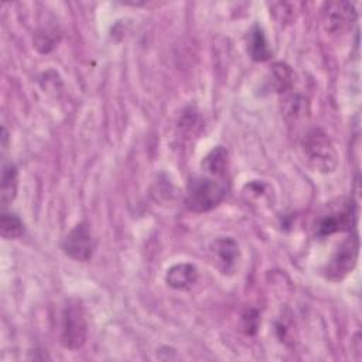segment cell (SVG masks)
Segmentation results:
<instances>
[{
  "label": "cell",
  "instance_id": "1",
  "mask_svg": "<svg viewBox=\"0 0 362 362\" xmlns=\"http://www.w3.org/2000/svg\"><path fill=\"white\" fill-rule=\"evenodd\" d=\"M229 184L226 177H216L202 173L188 181L185 191V206L195 214L208 212L216 208L226 197Z\"/></svg>",
  "mask_w": 362,
  "mask_h": 362
},
{
  "label": "cell",
  "instance_id": "2",
  "mask_svg": "<svg viewBox=\"0 0 362 362\" xmlns=\"http://www.w3.org/2000/svg\"><path fill=\"white\" fill-rule=\"evenodd\" d=\"M301 151L305 163L320 173H331L337 168L338 156L327 133L318 127L308 129L301 139Z\"/></svg>",
  "mask_w": 362,
  "mask_h": 362
},
{
  "label": "cell",
  "instance_id": "3",
  "mask_svg": "<svg viewBox=\"0 0 362 362\" xmlns=\"http://www.w3.org/2000/svg\"><path fill=\"white\" fill-rule=\"evenodd\" d=\"M88 335V321L82 303L69 300L61 317V342L68 349L81 348Z\"/></svg>",
  "mask_w": 362,
  "mask_h": 362
},
{
  "label": "cell",
  "instance_id": "4",
  "mask_svg": "<svg viewBox=\"0 0 362 362\" xmlns=\"http://www.w3.org/2000/svg\"><path fill=\"white\" fill-rule=\"evenodd\" d=\"M359 255V239L356 235L348 236L342 240L331 256L324 269V274L331 281L345 279L355 267Z\"/></svg>",
  "mask_w": 362,
  "mask_h": 362
},
{
  "label": "cell",
  "instance_id": "5",
  "mask_svg": "<svg viewBox=\"0 0 362 362\" xmlns=\"http://www.w3.org/2000/svg\"><path fill=\"white\" fill-rule=\"evenodd\" d=\"M96 247L95 238L86 222L76 223L64 238L62 249L66 256L78 262H86L92 257Z\"/></svg>",
  "mask_w": 362,
  "mask_h": 362
},
{
  "label": "cell",
  "instance_id": "6",
  "mask_svg": "<svg viewBox=\"0 0 362 362\" xmlns=\"http://www.w3.org/2000/svg\"><path fill=\"white\" fill-rule=\"evenodd\" d=\"M322 24L332 34H344L356 20L355 6L349 1H327L322 4Z\"/></svg>",
  "mask_w": 362,
  "mask_h": 362
},
{
  "label": "cell",
  "instance_id": "7",
  "mask_svg": "<svg viewBox=\"0 0 362 362\" xmlns=\"http://www.w3.org/2000/svg\"><path fill=\"white\" fill-rule=\"evenodd\" d=\"M212 263L222 273H229L235 269L239 259V246L232 238H218L209 246Z\"/></svg>",
  "mask_w": 362,
  "mask_h": 362
},
{
  "label": "cell",
  "instance_id": "8",
  "mask_svg": "<svg viewBox=\"0 0 362 362\" xmlns=\"http://www.w3.org/2000/svg\"><path fill=\"white\" fill-rule=\"evenodd\" d=\"M198 280V270L191 263H178L170 267L165 273V281L175 290H185Z\"/></svg>",
  "mask_w": 362,
  "mask_h": 362
},
{
  "label": "cell",
  "instance_id": "9",
  "mask_svg": "<svg viewBox=\"0 0 362 362\" xmlns=\"http://www.w3.org/2000/svg\"><path fill=\"white\" fill-rule=\"evenodd\" d=\"M352 216H354V214H352L351 206H348L339 212H334V214L324 216L317 225L318 236H327V235H331L335 232H342V230L351 229Z\"/></svg>",
  "mask_w": 362,
  "mask_h": 362
},
{
  "label": "cell",
  "instance_id": "10",
  "mask_svg": "<svg viewBox=\"0 0 362 362\" xmlns=\"http://www.w3.org/2000/svg\"><path fill=\"white\" fill-rule=\"evenodd\" d=\"M18 189V171L16 165L10 161H4L1 167V181H0V201L3 206L11 204L17 195Z\"/></svg>",
  "mask_w": 362,
  "mask_h": 362
},
{
  "label": "cell",
  "instance_id": "11",
  "mask_svg": "<svg viewBox=\"0 0 362 362\" xmlns=\"http://www.w3.org/2000/svg\"><path fill=\"white\" fill-rule=\"evenodd\" d=\"M247 51H249V55L252 57V59H255L257 62H264V61L270 59V57L273 55L272 48L269 47V42L266 40L264 31L257 24H255L252 27V30L249 31Z\"/></svg>",
  "mask_w": 362,
  "mask_h": 362
},
{
  "label": "cell",
  "instance_id": "12",
  "mask_svg": "<svg viewBox=\"0 0 362 362\" xmlns=\"http://www.w3.org/2000/svg\"><path fill=\"white\" fill-rule=\"evenodd\" d=\"M202 173L216 177H226L228 173V151L225 147H214L201 163Z\"/></svg>",
  "mask_w": 362,
  "mask_h": 362
},
{
  "label": "cell",
  "instance_id": "13",
  "mask_svg": "<svg viewBox=\"0 0 362 362\" xmlns=\"http://www.w3.org/2000/svg\"><path fill=\"white\" fill-rule=\"evenodd\" d=\"M0 230L4 239H17L24 233V225L16 214L3 212L0 218Z\"/></svg>",
  "mask_w": 362,
  "mask_h": 362
},
{
  "label": "cell",
  "instance_id": "14",
  "mask_svg": "<svg viewBox=\"0 0 362 362\" xmlns=\"http://www.w3.org/2000/svg\"><path fill=\"white\" fill-rule=\"evenodd\" d=\"M272 76L277 92L287 90L293 83V71L283 62H277L272 66Z\"/></svg>",
  "mask_w": 362,
  "mask_h": 362
}]
</instances>
